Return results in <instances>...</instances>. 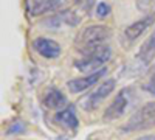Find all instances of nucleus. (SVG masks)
I'll return each mask as SVG.
<instances>
[{
  "label": "nucleus",
  "mask_w": 155,
  "mask_h": 140,
  "mask_svg": "<svg viewBox=\"0 0 155 140\" xmlns=\"http://www.w3.org/2000/svg\"><path fill=\"white\" fill-rule=\"evenodd\" d=\"M112 34L110 28L104 27V25H92V27L85 28L79 37L76 39V45L78 50L82 52L84 55L93 52L98 47H101L102 44L106 42V39H109Z\"/></svg>",
  "instance_id": "obj_1"
},
{
  "label": "nucleus",
  "mask_w": 155,
  "mask_h": 140,
  "mask_svg": "<svg viewBox=\"0 0 155 140\" xmlns=\"http://www.w3.org/2000/svg\"><path fill=\"white\" fill-rule=\"evenodd\" d=\"M150 128H155V101H150V103L141 106L123 126V131L135 132Z\"/></svg>",
  "instance_id": "obj_2"
},
{
  "label": "nucleus",
  "mask_w": 155,
  "mask_h": 140,
  "mask_svg": "<svg viewBox=\"0 0 155 140\" xmlns=\"http://www.w3.org/2000/svg\"><path fill=\"white\" fill-rule=\"evenodd\" d=\"M109 58H110V48L107 45H101L93 52L87 53L82 59L76 61L74 67L84 73H95L102 64H106Z\"/></svg>",
  "instance_id": "obj_3"
},
{
  "label": "nucleus",
  "mask_w": 155,
  "mask_h": 140,
  "mask_svg": "<svg viewBox=\"0 0 155 140\" xmlns=\"http://www.w3.org/2000/svg\"><path fill=\"white\" fill-rule=\"evenodd\" d=\"M134 98V90L129 87H124L123 90H120V94L116 95V98L109 104V108L104 112V120L106 121H112L124 115V112L127 111L129 104L132 103Z\"/></svg>",
  "instance_id": "obj_4"
},
{
  "label": "nucleus",
  "mask_w": 155,
  "mask_h": 140,
  "mask_svg": "<svg viewBox=\"0 0 155 140\" xmlns=\"http://www.w3.org/2000/svg\"><path fill=\"white\" fill-rule=\"evenodd\" d=\"M115 84H116L115 80H107L106 83L99 84L87 98H84V101L81 103V106H82L85 111H92V109L98 108L101 101H104V100L113 92Z\"/></svg>",
  "instance_id": "obj_5"
},
{
  "label": "nucleus",
  "mask_w": 155,
  "mask_h": 140,
  "mask_svg": "<svg viewBox=\"0 0 155 140\" xmlns=\"http://www.w3.org/2000/svg\"><path fill=\"white\" fill-rule=\"evenodd\" d=\"M104 73H107V69H99L98 72L95 73H90L87 76H84V78H76V80H70L68 81V90L71 94H79L82 90H85V89H88L90 86L96 84L102 76H104Z\"/></svg>",
  "instance_id": "obj_6"
},
{
  "label": "nucleus",
  "mask_w": 155,
  "mask_h": 140,
  "mask_svg": "<svg viewBox=\"0 0 155 140\" xmlns=\"http://www.w3.org/2000/svg\"><path fill=\"white\" fill-rule=\"evenodd\" d=\"M33 47L41 56L48 58V59H54L61 55V45L56 41L47 39V37H39V39H36L33 42Z\"/></svg>",
  "instance_id": "obj_7"
},
{
  "label": "nucleus",
  "mask_w": 155,
  "mask_h": 140,
  "mask_svg": "<svg viewBox=\"0 0 155 140\" xmlns=\"http://www.w3.org/2000/svg\"><path fill=\"white\" fill-rule=\"evenodd\" d=\"M65 0H28V9L33 16L42 14L47 11H54L64 6Z\"/></svg>",
  "instance_id": "obj_8"
},
{
  "label": "nucleus",
  "mask_w": 155,
  "mask_h": 140,
  "mask_svg": "<svg viewBox=\"0 0 155 140\" xmlns=\"http://www.w3.org/2000/svg\"><path fill=\"white\" fill-rule=\"evenodd\" d=\"M153 22V16H147L144 19H141V20H137L135 23H132L130 27H127L126 31H124V36H126V39L127 41H135L138 36L143 34L150 25Z\"/></svg>",
  "instance_id": "obj_9"
},
{
  "label": "nucleus",
  "mask_w": 155,
  "mask_h": 140,
  "mask_svg": "<svg viewBox=\"0 0 155 140\" xmlns=\"http://www.w3.org/2000/svg\"><path fill=\"white\" fill-rule=\"evenodd\" d=\"M54 120L58 123H61L64 128H67V129H76L78 128V117H76V112H74V108L73 106H68L65 108L64 111L58 112L56 114V117Z\"/></svg>",
  "instance_id": "obj_10"
},
{
  "label": "nucleus",
  "mask_w": 155,
  "mask_h": 140,
  "mask_svg": "<svg viewBox=\"0 0 155 140\" xmlns=\"http://www.w3.org/2000/svg\"><path fill=\"white\" fill-rule=\"evenodd\" d=\"M153 56H155V30L147 37V41L141 45V50L138 53V61L143 66H147V64H150V61L153 59Z\"/></svg>",
  "instance_id": "obj_11"
},
{
  "label": "nucleus",
  "mask_w": 155,
  "mask_h": 140,
  "mask_svg": "<svg viewBox=\"0 0 155 140\" xmlns=\"http://www.w3.org/2000/svg\"><path fill=\"white\" fill-rule=\"evenodd\" d=\"M44 104L50 109H61L64 106H67V98L64 97L62 92H59L58 89H50L44 97Z\"/></svg>",
  "instance_id": "obj_12"
},
{
  "label": "nucleus",
  "mask_w": 155,
  "mask_h": 140,
  "mask_svg": "<svg viewBox=\"0 0 155 140\" xmlns=\"http://www.w3.org/2000/svg\"><path fill=\"white\" fill-rule=\"evenodd\" d=\"M109 14H110V5L106 3V2L98 3V6H96V16H98L99 19H104V17H107Z\"/></svg>",
  "instance_id": "obj_13"
},
{
  "label": "nucleus",
  "mask_w": 155,
  "mask_h": 140,
  "mask_svg": "<svg viewBox=\"0 0 155 140\" xmlns=\"http://www.w3.org/2000/svg\"><path fill=\"white\" fill-rule=\"evenodd\" d=\"M144 89H146V90H149L150 94H153V95H155V67H153V69H152V72H150L149 81H147V84L144 86Z\"/></svg>",
  "instance_id": "obj_14"
},
{
  "label": "nucleus",
  "mask_w": 155,
  "mask_h": 140,
  "mask_svg": "<svg viewBox=\"0 0 155 140\" xmlns=\"http://www.w3.org/2000/svg\"><path fill=\"white\" fill-rule=\"evenodd\" d=\"M25 129H27V128H25V125H23L22 121H17V123H14V125H12L11 128L8 129V132H23Z\"/></svg>",
  "instance_id": "obj_15"
},
{
  "label": "nucleus",
  "mask_w": 155,
  "mask_h": 140,
  "mask_svg": "<svg viewBox=\"0 0 155 140\" xmlns=\"http://www.w3.org/2000/svg\"><path fill=\"white\" fill-rule=\"evenodd\" d=\"M76 3H79L82 8H88V3H90V0H76Z\"/></svg>",
  "instance_id": "obj_16"
},
{
  "label": "nucleus",
  "mask_w": 155,
  "mask_h": 140,
  "mask_svg": "<svg viewBox=\"0 0 155 140\" xmlns=\"http://www.w3.org/2000/svg\"><path fill=\"white\" fill-rule=\"evenodd\" d=\"M138 140H155V135H144V137H141Z\"/></svg>",
  "instance_id": "obj_17"
}]
</instances>
